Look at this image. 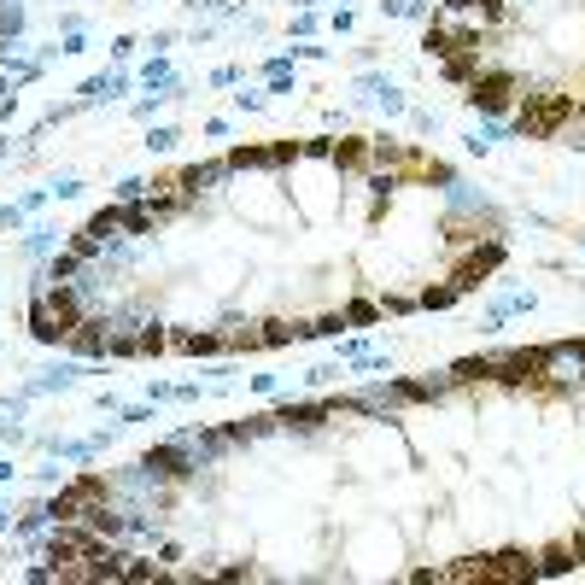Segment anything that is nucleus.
<instances>
[{
    "instance_id": "12",
    "label": "nucleus",
    "mask_w": 585,
    "mask_h": 585,
    "mask_svg": "<svg viewBox=\"0 0 585 585\" xmlns=\"http://www.w3.org/2000/svg\"><path fill=\"white\" fill-rule=\"evenodd\" d=\"M451 299H457V282H451V287H427V292H422V304H427V311H445Z\"/></svg>"
},
{
    "instance_id": "13",
    "label": "nucleus",
    "mask_w": 585,
    "mask_h": 585,
    "mask_svg": "<svg viewBox=\"0 0 585 585\" xmlns=\"http://www.w3.org/2000/svg\"><path fill=\"white\" fill-rule=\"evenodd\" d=\"M164 568L159 562H123V580H159Z\"/></svg>"
},
{
    "instance_id": "8",
    "label": "nucleus",
    "mask_w": 585,
    "mask_h": 585,
    "mask_svg": "<svg viewBox=\"0 0 585 585\" xmlns=\"http://www.w3.org/2000/svg\"><path fill=\"white\" fill-rule=\"evenodd\" d=\"M568 568H580L574 545H556V550H545V562H539V574H568Z\"/></svg>"
},
{
    "instance_id": "11",
    "label": "nucleus",
    "mask_w": 585,
    "mask_h": 585,
    "mask_svg": "<svg viewBox=\"0 0 585 585\" xmlns=\"http://www.w3.org/2000/svg\"><path fill=\"white\" fill-rule=\"evenodd\" d=\"M451 375H457L463 386H468V381H486V375H492V357H463V364H457Z\"/></svg>"
},
{
    "instance_id": "1",
    "label": "nucleus",
    "mask_w": 585,
    "mask_h": 585,
    "mask_svg": "<svg viewBox=\"0 0 585 585\" xmlns=\"http://www.w3.org/2000/svg\"><path fill=\"white\" fill-rule=\"evenodd\" d=\"M574 94H527V111H521V129L527 135H550L562 118H574Z\"/></svg>"
},
{
    "instance_id": "7",
    "label": "nucleus",
    "mask_w": 585,
    "mask_h": 585,
    "mask_svg": "<svg viewBox=\"0 0 585 585\" xmlns=\"http://www.w3.org/2000/svg\"><path fill=\"white\" fill-rule=\"evenodd\" d=\"M222 170H229V159H222V164H188V170H182V188H188V193H200L205 182H217Z\"/></svg>"
},
{
    "instance_id": "4",
    "label": "nucleus",
    "mask_w": 585,
    "mask_h": 585,
    "mask_svg": "<svg viewBox=\"0 0 585 585\" xmlns=\"http://www.w3.org/2000/svg\"><path fill=\"white\" fill-rule=\"evenodd\" d=\"M100 550V533H82V527H59L53 533V562H77V556Z\"/></svg>"
},
{
    "instance_id": "2",
    "label": "nucleus",
    "mask_w": 585,
    "mask_h": 585,
    "mask_svg": "<svg viewBox=\"0 0 585 585\" xmlns=\"http://www.w3.org/2000/svg\"><path fill=\"white\" fill-rule=\"evenodd\" d=\"M106 498V480H94V475H82L71 492H59V504H53L47 515H59V521H82V515H88L94 504H100Z\"/></svg>"
},
{
    "instance_id": "5",
    "label": "nucleus",
    "mask_w": 585,
    "mask_h": 585,
    "mask_svg": "<svg viewBox=\"0 0 585 585\" xmlns=\"http://www.w3.org/2000/svg\"><path fill=\"white\" fill-rule=\"evenodd\" d=\"M141 468H159V475H170V480H182L188 475V451H182V439H176V445H159V451H147V463Z\"/></svg>"
},
{
    "instance_id": "9",
    "label": "nucleus",
    "mask_w": 585,
    "mask_h": 585,
    "mask_svg": "<svg viewBox=\"0 0 585 585\" xmlns=\"http://www.w3.org/2000/svg\"><path fill=\"white\" fill-rule=\"evenodd\" d=\"M170 345L176 352H222L217 334H170Z\"/></svg>"
},
{
    "instance_id": "10",
    "label": "nucleus",
    "mask_w": 585,
    "mask_h": 585,
    "mask_svg": "<svg viewBox=\"0 0 585 585\" xmlns=\"http://www.w3.org/2000/svg\"><path fill=\"white\" fill-rule=\"evenodd\" d=\"M334 164H345V170H364V164H369V147H364V141H340V147H334Z\"/></svg>"
},
{
    "instance_id": "6",
    "label": "nucleus",
    "mask_w": 585,
    "mask_h": 585,
    "mask_svg": "<svg viewBox=\"0 0 585 585\" xmlns=\"http://www.w3.org/2000/svg\"><path fill=\"white\" fill-rule=\"evenodd\" d=\"M533 574H539V562H533V556H521V550L492 556V580H533Z\"/></svg>"
},
{
    "instance_id": "3",
    "label": "nucleus",
    "mask_w": 585,
    "mask_h": 585,
    "mask_svg": "<svg viewBox=\"0 0 585 585\" xmlns=\"http://www.w3.org/2000/svg\"><path fill=\"white\" fill-rule=\"evenodd\" d=\"M509 94H515V77H504V71H486V77H475L468 82V106H480V111H509Z\"/></svg>"
},
{
    "instance_id": "14",
    "label": "nucleus",
    "mask_w": 585,
    "mask_h": 585,
    "mask_svg": "<svg viewBox=\"0 0 585 585\" xmlns=\"http://www.w3.org/2000/svg\"><path fill=\"white\" fill-rule=\"evenodd\" d=\"M147 147H159V152H170L176 147V129H152V141Z\"/></svg>"
}]
</instances>
